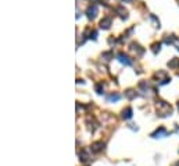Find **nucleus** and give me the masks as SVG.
Listing matches in <instances>:
<instances>
[{
    "label": "nucleus",
    "mask_w": 179,
    "mask_h": 166,
    "mask_svg": "<svg viewBox=\"0 0 179 166\" xmlns=\"http://www.w3.org/2000/svg\"><path fill=\"white\" fill-rule=\"evenodd\" d=\"M171 113H172V106L169 103L164 102V101H158L157 102V115L160 117L171 116Z\"/></svg>",
    "instance_id": "obj_1"
},
{
    "label": "nucleus",
    "mask_w": 179,
    "mask_h": 166,
    "mask_svg": "<svg viewBox=\"0 0 179 166\" xmlns=\"http://www.w3.org/2000/svg\"><path fill=\"white\" fill-rule=\"evenodd\" d=\"M86 14H88V18L89 20H93L96 16H97V6L96 4H90L86 10Z\"/></svg>",
    "instance_id": "obj_2"
},
{
    "label": "nucleus",
    "mask_w": 179,
    "mask_h": 166,
    "mask_svg": "<svg viewBox=\"0 0 179 166\" xmlns=\"http://www.w3.org/2000/svg\"><path fill=\"white\" fill-rule=\"evenodd\" d=\"M167 136H168V133H167V130L164 127H158L154 133H151L153 138H163V137H167Z\"/></svg>",
    "instance_id": "obj_3"
},
{
    "label": "nucleus",
    "mask_w": 179,
    "mask_h": 166,
    "mask_svg": "<svg viewBox=\"0 0 179 166\" xmlns=\"http://www.w3.org/2000/svg\"><path fill=\"white\" fill-rule=\"evenodd\" d=\"M117 59H118V62H120V63L125 64V66H130V64H132V60H130L125 53H118L117 55Z\"/></svg>",
    "instance_id": "obj_4"
},
{
    "label": "nucleus",
    "mask_w": 179,
    "mask_h": 166,
    "mask_svg": "<svg viewBox=\"0 0 179 166\" xmlns=\"http://www.w3.org/2000/svg\"><path fill=\"white\" fill-rule=\"evenodd\" d=\"M104 147H106V144L103 143V141H96V143H93L92 144V151L95 154H97V152H100V151H103L104 150Z\"/></svg>",
    "instance_id": "obj_5"
},
{
    "label": "nucleus",
    "mask_w": 179,
    "mask_h": 166,
    "mask_svg": "<svg viewBox=\"0 0 179 166\" xmlns=\"http://www.w3.org/2000/svg\"><path fill=\"white\" fill-rule=\"evenodd\" d=\"M110 27H111V18L104 17V18L100 21V28H103V30H108Z\"/></svg>",
    "instance_id": "obj_6"
},
{
    "label": "nucleus",
    "mask_w": 179,
    "mask_h": 166,
    "mask_svg": "<svg viewBox=\"0 0 179 166\" xmlns=\"http://www.w3.org/2000/svg\"><path fill=\"white\" fill-rule=\"evenodd\" d=\"M130 117H132V109L130 108H127V109L122 110V119L129 120Z\"/></svg>",
    "instance_id": "obj_7"
},
{
    "label": "nucleus",
    "mask_w": 179,
    "mask_h": 166,
    "mask_svg": "<svg viewBox=\"0 0 179 166\" xmlns=\"http://www.w3.org/2000/svg\"><path fill=\"white\" fill-rule=\"evenodd\" d=\"M79 159L82 161V162H88L89 161V154L86 150H82L81 152H79Z\"/></svg>",
    "instance_id": "obj_8"
},
{
    "label": "nucleus",
    "mask_w": 179,
    "mask_h": 166,
    "mask_svg": "<svg viewBox=\"0 0 179 166\" xmlns=\"http://www.w3.org/2000/svg\"><path fill=\"white\" fill-rule=\"evenodd\" d=\"M168 67H169V69H178V67H179V59L174 57L171 62H168Z\"/></svg>",
    "instance_id": "obj_9"
},
{
    "label": "nucleus",
    "mask_w": 179,
    "mask_h": 166,
    "mask_svg": "<svg viewBox=\"0 0 179 166\" xmlns=\"http://www.w3.org/2000/svg\"><path fill=\"white\" fill-rule=\"evenodd\" d=\"M120 99H121V95H118V94H111V95L107 97L108 102H118Z\"/></svg>",
    "instance_id": "obj_10"
},
{
    "label": "nucleus",
    "mask_w": 179,
    "mask_h": 166,
    "mask_svg": "<svg viewBox=\"0 0 179 166\" xmlns=\"http://www.w3.org/2000/svg\"><path fill=\"white\" fill-rule=\"evenodd\" d=\"M117 13H120L121 18H127V17H128V11L125 10L124 7H117Z\"/></svg>",
    "instance_id": "obj_11"
},
{
    "label": "nucleus",
    "mask_w": 179,
    "mask_h": 166,
    "mask_svg": "<svg viewBox=\"0 0 179 166\" xmlns=\"http://www.w3.org/2000/svg\"><path fill=\"white\" fill-rule=\"evenodd\" d=\"M125 97H127L128 99H133V98L136 97V92H135L133 90H128L127 92H125Z\"/></svg>",
    "instance_id": "obj_12"
},
{
    "label": "nucleus",
    "mask_w": 179,
    "mask_h": 166,
    "mask_svg": "<svg viewBox=\"0 0 179 166\" xmlns=\"http://www.w3.org/2000/svg\"><path fill=\"white\" fill-rule=\"evenodd\" d=\"M160 48H161V43H153V45H151V50H153V53L154 55H157L160 52Z\"/></svg>",
    "instance_id": "obj_13"
},
{
    "label": "nucleus",
    "mask_w": 179,
    "mask_h": 166,
    "mask_svg": "<svg viewBox=\"0 0 179 166\" xmlns=\"http://www.w3.org/2000/svg\"><path fill=\"white\" fill-rule=\"evenodd\" d=\"M96 92H97V94H103V92H104V87H103V84H97V85H96Z\"/></svg>",
    "instance_id": "obj_14"
},
{
    "label": "nucleus",
    "mask_w": 179,
    "mask_h": 166,
    "mask_svg": "<svg viewBox=\"0 0 179 166\" xmlns=\"http://www.w3.org/2000/svg\"><path fill=\"white\" fill-rule=\"evenodd\" d=\"M174 45H175V46H176V49L179 50V38H176V39H175V42H174Z\"/></svg>",
    "instance_id": "obj_15"
},
{
    "label": "nucleus",
    "mask_w": 179,
    "mask_h": 166,
    "mask_svg": "<svg viewBox=\"0 0 179 166\" xmlns=\"http://www.w3.org/2000/svg\"><path fill=\"white\" fill-rule=\"evenodd\" d=\"M178 108H179V103H178Z\"/></svg>",
    "instance_id": "obj_16"
}]
</instances>
